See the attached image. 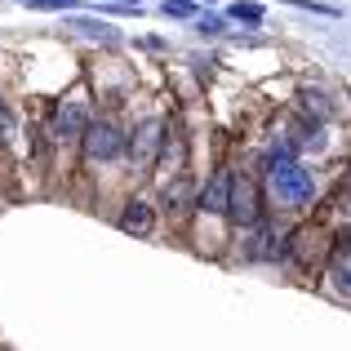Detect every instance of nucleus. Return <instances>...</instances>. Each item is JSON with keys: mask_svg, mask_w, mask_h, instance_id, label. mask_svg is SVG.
<instances>
[{"mask_svg": "<svg viewBox=\"0 0 351 351\" xmlns=\"http://www.w3.org/2000/svg\"><path fill=\"white\" fill-rule=\"evenodd\" d=\"M320 240H325V236H320V232H316V227H302V232H293V240H289V249H293V258H298V263H302V267H307V263H311V258H316V254H320Z\"/></svg>", "mask_w": 351, "mask_h": 351, "instance_id": "10", "label": "nucleus"}, {"mask_svg": "<svg viewBox=\"0 0 351 351\" xmlns=\"http://www.w3.org/2000/svg\"><path fill=\"white\" fill-rule=\"evenodd\" d=\"M165 147V125L160 120H147V125L134 129V138H129V160H134V169H147V165L156 160V152Z\"/></svg>", "mask_w": 351, "mask_h": 351, "instance_id": "3", "label": "nucleus"}, {"mask_svg": "<svg viewBox=\"0 0 351 351\" xmlns=\"http://www.w3.org/2000/svg\"><path fill=\"white\" fill-rule=\"evenodd\" d=\"M307 98V112H316V116H329V103H325V94H302Z\"/></svg>", "mask_w": 351, "mask_h": 351, "instance_id": "17", "label": "nucleus"}, {"mask_svg": "<svg viewBox=\"0 0 351 351\" xmlns=\"http://www.w3.org/2000/svg\"><path fill=\"white\" fill-rule=\"evenodd\" d=\"M80 143H85V160H89V165H107V160H116V156L125 152V138H120V129L107 125V120L89 125Z\"/></svg>", "mask_w": 351, "mask_h": 351, "instance_id": "2", "label": "nucleus"}, {"mask_svg": "<svg viewBox=\"0 0 351 351\" xmlns=\"http://www.w3.org/2000/svg\"><path fill=\"white\" fill-rule=\"evenodd\" d=\"M9 138H14V116H9V107L0 103V147H5Z\"/></svg>", "mask_w": 351, "mask_h": 351, "instance_id": "15", "label": "nucleus"}, {"mask_svg": "<svg viewBox=\"0 0 351 351\" xmlns=\"http://www.w3.org/2000/svg\"><path fill=\"white\" fill-rule=\"evenodd\" d=\"M156 227V214H152V205H143V200H134V205L120 214V232H134V236H147Z\"/></svg>", "mask_w": 351, "mask_h": 351, "instance_id": "9", "label": "nucleus"}, {"mask_svg": "<svg viewBox=\"0 0 351 351\" xmlns=\"http://www.w3.org/2000/svg\"><path fill=\"white\" fill-rule=\"evenodd\" d=\"M227 214H232L240 227H254L258 214H263V205H258V187L245 178V173H236V182H232V209H227Z\"/></svg>", "mask_w": 351, "mask_h": 351, "instance_id": "4", "label": "nucleus"}, {"mask_svg": "<svg viewBox=\"0 0 351 351\" xmlns=\"http://www.w3.org/2000/svg\"><path fill=\"white\" fill-rule=\"evenodd\" d=\"M85 129H89V116H85L80 103H62L58 107V116H53V134L58 138H85Z\"/></svg>", "mask_w": 351, "mask_h": 351, "instance_id": "7", "label": "nucleus"}, {"mask_svg": "<svg viewBox=\"0 0 351 351\" xmlns=\"http://www.w3.org/2000/svg\"><path fill=\"white\" fill-rule=\"evenodd\" d=\"M165 5V14H173V18H187L191 14V0H160Z\"/></svg>", "mask_w": 351, "mask_h": 351, "instance_id": "16", "label": "nucleus"}, {"mask_svg": "<svg viewBox=\"0 0 351 351\" xmlns=\"http://www.w3.org/2000/svg\"><path fill=\"white\" fill-rule=\"evenodd\" d=\"M232 182H236V173H214V178L205 182V191H200V209L227 214V209H232Z\"/></svg>", "mask_w": 351, "mask_h": 351, "instance_id": "6", "label": "nucleus"}, {"mask_svg": "<svg viewBox=\"0 0 351 351\" xmlns=\"http://www.w3.org/2000/svg\"><path fill=\"white\" fill-rule=\"evenodd\" d=\"M334 209H343V214H351V173L343 182H338V191H334Z\"/></svg>", "mask_w": 351, "mask_h": 351, "instance_id": "13", "label": "nucleus"}, {"mask_svg": "<svg viewBox=\"0 0 351 351\" xmlns=\"http://www.w3.org/2000/svg\"><path fill=\"white\" fill-rule=\"evenodd\" d=\"M245 249H249V258H280L289 249V240H285V232H276V227H258Z\"/></svg>", "mask_w": 351, "mask_h": 351, "instance_id": "8", "label": "nucleus"}, {"mask_svg": "<svg viewBox=\"0 0 351 351\" xmlns=\"http://www.w3.org/2000/svg\"><path fill=\"white\" fill-rule=\"evenodd\" d=\"M200 32H205V36H218V32H223V23H218V18H200Z\"/></svg>", "mask_w": 351, "mask_h": 351, "instance_id": "18", "label": "nucleus"}, {"mask_svg": "<svg viewBox=\"0 0 351 351\" xmlns=\"http://www.w3.org/2000/svg\"><path fill=\"white\" fill-rule=\"evenodd\" d=\"M27 5H36V9H62V5H71V0H27Z\"/></svg>", "mask_w": 351, "mask_h": 351, "instance_id": "19", "label": "nucleus"}, {"mask_svg": "<svg viewBox=\"0 0 351 351\" xmlns=\"http://www.w3.org/2000/svg\"><path fill=\"white\" fill-rule=\"evenodd\" d=\"M329 285H334V293L351 298V232L338 236L334 254H329Z\"/></svg>", "mask_w": 351, "mask_h": 351, "instance_id": "5", "label": "nucleus"}, {"mask_svg": "<svg viewBox=\"0 0 351 351\" xmlns=\"http://www.w3.org/2000/svg\"><path fill=\"white\" fill-rule=\"evenodd\" d=\"M289 5L311 9V14H325V18H338V9H334V5H320V0H289Z\"/></svg>", "mask_w": 351, "mask_h": 351, "instance_id": "14", "label": "nucleus"}, {"mask_svg": "<svg viewBox=\"0 0 351 351\" xmlns=\"http://www.w3.org/2000/svg\"><path fill=\"white\" fill-rule=\"evenodd\" d=\"M232 18H236V23H263V5H254V0H236Z\"/></svg>", "mask_w": 351, "mask_h": 351, "instance_id": "11", "label": "nucleus"}, {"mask_svg": "<svg viewBox=\"0 0 351 351\" xmlns=\"http://www.w3.org/2000/svg\"><path fill=\"white\" fill-rule=\"evenodd\" d=\"M187 196H191V182H187V178H178V182H165V205H169V209H173V205H182Z\"/></svg>", "mask_w": 351, "mask_h": 351, "instance_id": "12", "label": "nucleus"}, {"mask_svg": "<svg viewBox=\"0 0 351 351\" xmlns=\"http://www.w3.org/2000/svg\"><path fill=\"white\" fill-rule=\"evenodd\" d=\"M267 187H271L276 205H289V209L307 205L311 191H316L311 173L302 169L298 160H293V147H289V143H280L271 156H267Z\"/></svg>", "mask_w": 351, "mask_h": 351, "instance_id": "1", "label": "nucleus"}]
</instances>
